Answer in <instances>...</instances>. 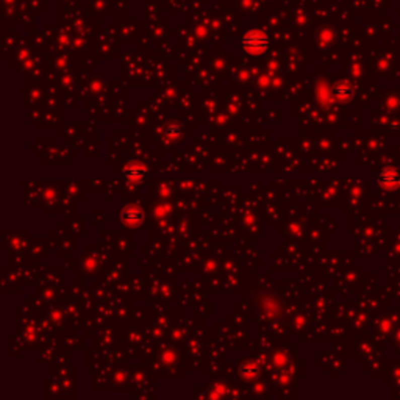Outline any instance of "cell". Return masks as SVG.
Returning a JSON list of instances; mask_svg holds the SVG:
<instances>
[{
  "label": "cell",
  "mask_w": 400,
  "mask_h": 400,
  "mask_svg": "<svg viewBox=\"0 0 400 400\" xmlns=\"http://www.w3.org/2000/svg\"><path fill=\"white\" fill-rule=\"evenodd\" d=\"M333 92H335V96L336 97H340L343 100L352 97L353 94V88L347 83V82H340V83H336L335 88H333Z\"/></svg>",
  "instance_id": "cell-5"
},
{
  "label": "cell",
  "mask_w": 400,
  "mask_h": 400,
  "mask_svg": "<svg viewBox=\"0 0 400 400\" xmlns=\"http://www.w3.org/2000/svg\"><path fill=\"white\" fill-rule=\"evenodd\" d=\"M122 221L128 225H138L143 221V213L140 208H135V207L125 208L122 211Z\"/></svg>",
  "instance_id": "cell-4"
},
{
  "label": "cell",
  "mask_w": 400,
  "mask_h": 400,
  "mask_svg": "<svg viewBox=\"0 0 400 400\" xmlns=\"http://www.w3.org/2000/svg\"><path fill=\"white\" fill-rule=\"evenodd\" d=\"M164 135L167 138H171V140H177V138L181 136V127L180 125H174V124H169L164 128Z\"/></svg>",
  "instance_id": "cell-7"
},
{
  "label": "cell",
  "mask_w": 400,
  "mask_h": 400,
  "mask_svg": "<svg viewBox=\"0 0 400 400\" xmlns=\"http://www.w3.org/2000/svg\"><path fill=\"white\" fill-rule=\"evenodd\" d=\"M146 172H147V169L146 166L143 164H131L125 169V177L127 180L133 181V183H141L146 177Z\"/></svg>",
  "instance_id": "cell-3"
},
{
  "label": "cell",
  "mask_w": 400,
  "mask_h": 400,
  "mask_svg": "<svg viewBox=\"0 0 400 400\" xmlns=\"http://www.w3.org/2000/svg\"><path fill=\"white\" fill-rule=\"evenodd\" d=\"M400 181V174L394 167H386L378 174V183L383 184L384 188H392L397 186Z\"/></svg>",
  "instance_id": "cell-2"
},
{
  "label": "cell",
  "mask_w": 400,
  "mask_h": 400,
  "mask_svg": "<svg viewBox=\"0 0 400 400\" xmlns=\"http://www.w3.org/2000/svg\"><path fill=\"white\" fill-rule=\"evenodd\" d=\"M241 374H242L245 378H255V377H258V374H259V367H258L256 363H253V361H247V363H244V364L241 366Z\"/></svg>",
  "instance_id": "cell-6"
},
{
  "label": "cell",
  "mask_w": 400,
  "mask_h": 400,
  "mask_svg": "<svg viewBox=\"0 0 400 400\" xmlns=\"http://www.w3.org/2000/svg\"><path fill=\"white\" fill-rule=\"evenodd\" d=\"M269 45H271L269 36L263 32V30H258V28L247 30L241 39L242 50L247 55H252V56L264 55L269 49Z\"/></svg>",
  "instance_id": "cell-1"
}]
</instances>
